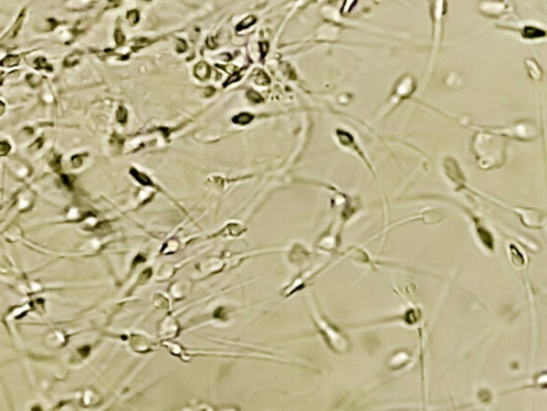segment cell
Masks as SVG:
<instances>
[{
  "mask_svg": "<svg viewBox=\"0 0 547 411\" xmlns=\"http://www.w3.org/2000/svg\"><path fill=\"white\" fill-rule=\"evenodd\" d=\"M478 130L470 142V150L478 166L483 170L501 167L507 159L505 138L487 130Z\"/></svg>",
  "mask_w": 547,
  "mask_h": 411,
  "instance_id": "cell-1",
  "label": "cell"
},
{
  "mask_svg": "<svg viewBox=\"0 0 547 411\" xmlns=\"http://www.w3.org/2000/svg\"><path fill=\"white\" fill-rule=\"evenodd\" d=\"M427 5L431 23V53L428 69L431 73L442 45L449 5L448 0H427Z\"/></svg>",
  "mask_w": 547,
  "mask_h": 411,
  "instance_id": "cell-2",
  "label": "cell"
},
{
  "mask_svg": "<svg viewBox=\"0 0 547 411\" xmlns=\"http://www.w3.org/2000/svg\"><path fill=\"white\" fill-rule=\"evenodd\" d=\"M418 88L417 79L411 74H404L400 76L392 86L388 100L386 101L383 109L379 112V117H384L392 111H395L401 104L410 99Z\"/></svg>",
  "mask_w": 547,
  "mask_h": 411,
  "instance_id": "cell-3",
  "label": "cell"
},
{
  "mask_svg": "<svg viewBox=\"0 0 547 411\" xmlns=\"http://www.w3.org/2000/svg\"><path fill=\"white\" fill-rule=\"evenodd\" d=\"M480 129L496 133L504 138L530 142L539 136V128L533 121L518 120L501 127H479Z\"/></svg>",
  "mask_w": 547,
  "mask_h": 411,
  "instance_id": "cell-4",
  "label": "cell"
},
{
  "mask_svg": "<svg viewBox=\"0 0 547 411\" xmlns=\"http://www.w3.org/2000/svg\"><path fill=\"white\" fill-rule=\"evenodd\" d=\"M477 10L480 15L496 19L513 12V5L511 0H480Z\"/></svg>",
  "mask_w": 547,
  "mask_h": 411,
  "instance_id": "cell-5",
  "label": "cell"
},
{
  "mask_svg": "<svg viewBox=\"0 0 547 411\" xmlns=\"http://www.w3.org/2000/svg\"><path fill=\"white\" fill-rule=\"evenodd\" d=\"M512 30H513V32L519 33L523 38L529 39V40L540 39V38H544L546 36V32L544 29L539 28V27H535L533 25H523L522 28L512 29Z\"/></svg>",
  "mask_w": 547,
  "mask_h": 411,
  "instance_id": "cell-6",
  "label": "cell"
},
{
  "mask_svg": "<svg viewBox=\"0 0 547 411\" xmlns=\"http://www.w3.org/2000/svg\"><path fill=\"white\" fill-rule=\"evenodd\" d=\"M525 65L527 67L528 74L531 79L539 81L543 78V70L540 67V65L536 63L535 59L533 58H527L525 60Z\"/></svg>",
  "mask_w": 547,
  "mask_h": 411,
  "instance_id": "cell-7",
  "label": "cell"
},
{
  "mask_svg": "<svg viewBox=\"0 0 547 411\" xmlns=\"http://www.w3.org/2000/svg\"><path fill=\"white\" fill-rule=\"evenodd\" d=\"M194 74L197 78L204 80V79H206L210 76L211 68H210V66L208 64L204 63V61H202V63H199L197 66L195 67Z\"/></svg>",
  "mask_w": 547,
  "mask_h": 411,
  "instance_id": "cell-8",
  "label": "cell"
},
{
  "mask_svg": "<svg viewBox=\"0 0 547 411\" xmlns=\"http://www.w3.org/2000/svg\"><path fill=\"white\" fill-rule=\"evenodd\" d=\"M232 120L234 123H236V125H242V126L248 125V123H250L253 120V115L249 114V112H241V114L233 117Z\"/></svg>",
  "mask_w": 547,
  "mask_h": 411,
  "instance_id": "cell-9",
  "label": "cell"
},
{
  "mask_svg": "<svg viewBox=\"0 0 547 411\" xmlns=\"http://www.w3.org/2000/svg\"><path fill=\"white\" fill-rule=\"evenodd\" d=\"M254 81L258 85L266 86L271 83V79L263 70H259L254 75Z\"/></svg>",
  "mask_w": 547,
  "mask_h": 411,
  "instance_id": "cell-10",
  "label": "cell"
},
{
  "mask_svg": "<svg viewBox=\"0 0 547 411\" xmlns=\"http://www.w3.org/2000/svg\"><path fill=\"white\" fill-rule=\"evenodd\" d=\"M19 63V57L18 56H14V55H11V56H8L7 58H5L2 63H0V65L4 66V67H15L17 66Z\"/></svg>",
  "mask_w": 547,
  "mask_h": 411,
  "instance_id": "cell-11",
  "label": "cell"
},
{
  "mask_svg": "<svg viewBox=\"0 0 547 411\" xmlns=\"http://www.w3.org/2000/svg\"><path fill=\"white\" fill-rule=\"evenodd\" d=\"M255 22H256V19H255L254 16H248V17L244 18V19L242 20V22H241L239 25H237V28H236V29L240 32V30H243V29H246V28H248V27L252 26Z\"/></svg>",
  "mask_w": 547,
  "mask_h": 411,
  "instance_id": "cell-12",
  "label": "cell"
},
{
  "mask_svg": "<svg viewBox=\"0 0 547 411\" xmlns=\"http://www.w3.org/2000/svg\"><path fill=\"white\" fill-rule=\"evenodd\" d=\"M79 58H80V54L77 53V51H75V53H72L71 55H69V56L66 58V60H65V66H66V67H73V66H75V65L78 63Z\"/></svg>",
  "mask_w": 547,
  "mask_h": 411,
  "instance_id": "cell-13",
  "label": "cell"
},
{
  "mask_svg": "<svg viewBox=\"0 0 547 411\" xmlns=\"http://www.w3.org/2000/svg\"><path fill=\"white\" fill-rule=\"evenodd\" d=\"M35 66L38 70H42V69H45L47 71H53V66H50L47 60L45 58H38L36 61H35Z\"/></svg>",
  "mask_w": 547,
  "mask_h": 411,
  "instance_id": "cell-14",
  "label": "cell"
},
{
  "mask_svg": "<svg viewBox=\"0 0 547 411\" xmlns=\"http://www.w3.org/2000/svg\"><path fill=\"white\" fill-rule=\"evenodd\" d=\"M247 98H248V100L252 103H255V104H258V103H261L263 102V98L260 94H258V92L253 91V90H249L247 91Z\"/></svg>",
  "mask_w": 547,
  "mask_h": 411,
  "instance_id": "cell-15",
  "label": "cell"
},
{
  "mask_svg": "<svg viewBox=\"0 0 547 411\" xmlns=\"http://www.w3.org/2000/svg\"><path fill=\"white\" fill-rule=\"evenodd\" d=\"M127 19L132 25H135L139 22V12L137 10H133L127 13Z\"/></svg>",
  "mask_w": 547,
  "mask_h": 411,
  "instance_id": "cell-16",
  "label": "cell"
},
{
  "mask_svg": "<svg viewBox=\"0 0 547 411\" xmlns=\"http://www.w3.org/2000/svg\"><path fill=\"white\" fill-rule=\"evenodd\" d=\"M117 118H118V121L121 122V123H125L126 122V119H127V111L124 107H120L117 111Z\"/></svg>",
  "mask_w": 547,
  "mask_h": 411,
  "instance_id": "cell-17",
  "label": "cell"
},
{
  "mask_svg": "<svg viewBox=\"0 0 547 411\" xmlns=\"http://www.w3.org/2000/svg\"><path fill=\"white\" fill-rule=\"evenodd\" d=\"M241 78H242V73H241V72H234V74L231 75V76L229 77V79L226 81V83L223 84V86H224V87L229 86L230 84L235 83V81H239Z\"/></svg>",
  "mask_w": 547,
  "mask_h": 411,
  "instance_id": "cell-18",
  "label": "cell"
},
{
  "mask_svg": "<svg viewBox=\"0 0 547 411\" xmlns=\"http://www.w3.org/2000/svg\"><path fill=\"white\" fill-rule=\"evenodd\" d=\"M10 151V143L8 141H0V156H5Z\"/></svg>",
  "mask_w": 547,
  "mask_h": 411,
  "instance_id": "cell-19",
  "label": "cell"
},
{
  "mask_svg": "<svg viewBox=\"0 0 547 411\" xmlns=\"http://www.w3.org/2000/svg\"><path fill=\"white\" fill-rule=\"evenodd\" d=\"M115 38H116V41H117L118 44H122L123 42H124V40H125V38H124V36H123L121 30H117Z\"/></svg>",
  "mask_w": 547,
  "mask_h": 411,
  "instance_id": "cell-20",
  "label": "cell"
},
{
  "mask_svg": "<svg viewBox=\"0 0 547 411\" xmlns=\"http://www.w3.org/2000/svg\"><path fill=\"white\" fill-rule=\"evenodd\" d=\"M179 42H180V43H178V45H177V49H178V51H180V53H183V51H185V50L187 49L186 43H185L184 41H182V40H180Z\"/></svg>",
  "mask_w": 547,
  "mask_h": 411,
  "instance_id": "cell-21",
  "label": "cell"
},
{
  "mask_svg": "<svg viewBox=\"0 0 547 411\" xmlns=\"http://www.w3.org/2000/svg\"><path fill=\"white\" fill-rule=\"evenodd\" d=\"M268 48H270V46H268V44L266 42H263L261 43V50H262V58L265 57V55L267 54L268 51Z\"/></svg>",
  "mask_w": 547,
  "mask_h": 411,
  "instance_id": "cell-22",
  "label": "cell"
},
{
  "mask_svg": "<svg viewBox=\"0 0 547 411\" xmlns=\"http://www.w3.org/2000/svg\"><path fill=\"white\" fill-rule=\"evenodd\" d=\"M208 46H209L211 49H214V48L217 47V44L215 43V41H214L213 38H209V39H208Z\"/></svg>",
  "mask_w": 547,
  "mask_h": 411,
  "instance_id": "cell-23",
  "label": "cell"
},
{
  "mask_svg": "<svg viewBox=\"0 0 547 411\" xmlns=\"http://www.w3.org/2000/svg\"><path fill=\"white\" fill-rule=\"evenodd\" d=\"M4 110H5V104H4V102L0 101V115L3 114Z\"/></svg>",
  "mask_w": 547,
  "mask_h": 411,
  "instance_id": "cell-24",
  "label": "cell"
},
{
  "mask_svg": "<svg viewBox=\"0 0 547 411\" xmlns=\"http://www.w3.org/2000/svg\"><path fill=\"white\" fill-rule=\"evenodd\" d=\"M214 91H215V89H214V88H211V89L209 88V89H208V91H206V92H205V95H206V96H211V95L213 94V92H214Z\"/></svg>",
  "mask_w": 547,
  "mask_h": 411,
  "instance_id": "cell-25",
  "label": "cell"
},
{
  "mask_svg": "<svg viewBox=\"0 0 547 411\" xmlns=\"http://www.w3.org/2000/svg\"><path fill=\"white\" fill-rule=\"evenodd\" d=\"M372 2H373V4H375V5H379L380 3L385 2V0H372Z\"/></svg>",
  "mask_w": 547,
  "mask_h": 411,
  "instance_id": "cell-26",
  "label": "cell"
}]
</instances>
